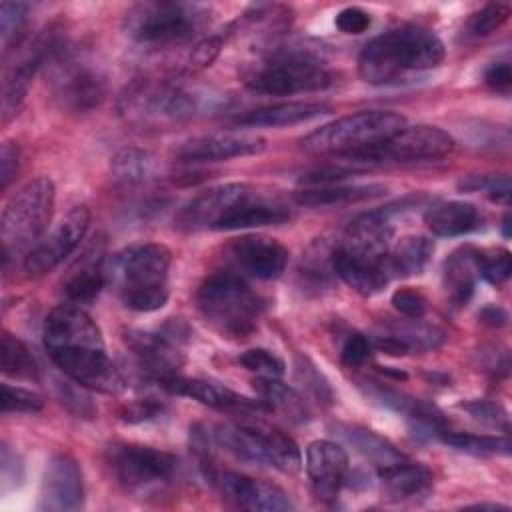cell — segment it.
I'll return each instance as SVG.
<instances>
[{"label":"cell","mask_w":512,"mask_h":512,"mask_svg":"<svg viewBox=\"0 0 512 512\" xmlns=\"http://www.w3.org/2000/svg\"><path fill=\"white\" fill-rule=\"evenodd\" d=\"M44 346L68 380L102 394L124 392L126 380L108 356L98 324L82 306L68 302L50 310Z\"/></svg>","instance_id":"obj_1"},{"label":"cell","mask_w":512,"mask_h":512,"mask_svg":"<svg viewBox=\"0 0 512 512\" xmlns=\"http://www.w3.org/2000/svg\"><path fill=\"white\" fill-rule=\"evenodd\" d=\"M444 60L442 40L428 28L402 24L372 38L358 56L362 80L376 86L408 82Z\"/></svg>","instance_id":"obj_2"},{"label":"cell","mask_w":512,"mask_h":512,"mask_svg":"<svg viewBox=\"0 0 512 512\" xmlns=\"http://www.w3.org/2000/svg\"><path fill=\"white\" fill-rule=\"evenodd\" d=\"M392 236L394 226L388 208L354 218L344 230L340 244L332 250L334 276L362 296L380 292L390 280L386 260Z\"/></svg>","instance_id":"obj_3"},{"label":"cell","mask_w":512,"mask_h":512,"mask_svg":"<svg viewBox=\"0 0 512 512\" xmlns=\"http://www.w3.org/2000/svg\"><path fill=\"white\" fill-rule=\"evenodd\" d=\"M172 252L158 242H138L118 250L104 268L122 304L134 312L160 310L170 296Z\"/></svg>","instance_id":"obj_4"},{"label":"cell","mask_w":512,"mask_h":512,"mask_svg":"<svg viewBox=\"0 0 512 512\" xmlns=\"http://www.w3.org/2000/svg\"><path fill=\"white\" fill-rule=\"evenodd\" d=\"M330 82L332 74L322 56L316 50L298 44L270 48L244 72L246 88L266 96L316 92L330 86Z\"/></svg>","instance_id":"obj_5"},{"label":"cell","mask_w":512,"mask_h":512,"mask_svg":"<svg viewBox=\"0 0 512 512\" xmlns=\"http://www.w3.org/2000/svg\"><path fill=\"white\" fill-rule=\"evenodd\" d=\"M196 304L206 322L228 338L252 334L264 310L258 292L234 272L210 274L196 292Z\"/></svg>","instance_id":"obj_6"},{"label":"cell","mask_w":512,"mask_h":512,"mask_svg":"<svg viewBox=\"0 0 512 512\" xmlns=\"http://www.w3.org/2000/svg\"><path fill=\"white\" fill-rule=\"evenodd\" d=\"M56 188L46 176H38L20 186L6 202L0 216V240L2 260L24 256L42 240L52 212H54Z\"/></svg>","instance_id":"obj_7"},{"label":"cell","mask_w":512,"mask_h":512,"mask_svg":"<svg viewBox=\"0 0 512 512\" xmlns=\"http://www.w3.org/2000/svg\"><path fill=\"white\" fill-rule=\"evenodd\" d=\"M214 448L250 464L270 466L284 474H296L302 468L298 444L282 430L268 424H214L204 426Z\"/></svg>","instance_id":"obj_8"},{"label":"cell","mask_w":512,"mask_h":512,"mask_svg":"<svg viewBox=\"0 0 512 512\" xmlns=\"http://www.w3.org/2000/svg\"><path fill=\"white\" fill-rule=\"evenodd\" d=\"M206 92L166 80H136L118 100L120 114L138 126H166L194 118L206 108Z\"/></svg>","instance_id":"obj_9"},{"label":"cell","mask_w":512,"mask_h":512,"mask_svg":"<svg viewBox=\"0 0 512 512\" xmlns=\"http://www.w3.org/2000/svg\"><path fill=\"white\" fill-rule=\"evenodd\" d=\"M212 10L198 2H140L124 16V32L140 44H180L210 26Z\"/></svg>","instance_id":"obj_10"},{"label":"cell","mask_w":512,"mask_h":512,"mask_svg":"<svg viewBox=\"0 0 512 512\" xmlns=\"http://www.w3.org/2000/svg\"><path fill=\"white\" fill-rule=\"evenodd\" d=\"M406 126V118L390 110H360L328 122L300 140L310 154L346 156L388 140Z\"/></svg>","instance_id":"obj_11"},{"label":"cell","mask_w":512,"mask_h":512,"mask_svg":"<svg viewBox=\"0 0 512 512\" xmlns=\"http://www.w3.org/2000/svg\"><path fill=\"white\" fill-rule=\"evenodd\" d=\"M108 462L118 484L140 500L166 496L174 488L180 470L174 454L142 444L112 446Z\"/></svg>","instance_id":"obj_12"},{"label":"cell","mask_w":512,"mask_h":512,"mask_svg":"<svg viewBox=\"0 0 512 512\" xmlns=\"http://www.w3.org/2000/svg\"><path fill=\"white\" fill-rule=\"evenodd\" d=\"M456 148V142L452 134L438 126L428 124H416V126H404L396 134H392L388 140L346 154L338 156L344 162H350L352 166L360 164H412V162H436L446 156H450Z\"/></svg>","instance_id":"obj_13"},{"label":"cell","mask_w":512,"mask_h":512,"mask_svg":"<svg viewBox=\"0 0 512 512\" xmlns=\"http://www.w3.org/2000/svg\"><path fill=\"white\" fill-rule=\"evenodd\" d=\"M46 68L52 98L62 110L84 114L104 102L106 78L102 70L70 44Z\"/></svg>","instance_id":"obj_14"},{"label":"cell","mask_w":512,"mask_h":512,"mask_svg":"<svg viewBox=\"0 0 512 512\" xmlns=\"http://www.w3.org/2000/svg\"><path fill=\"white\" fill-rule=\"evenodd\" d=\"M200 466L220 496L236 508L250 512H286L294 508L288 494L272 482L250 478L234 470H222L212 458L200 460Z\"/></svg>","instance_id":"obj_15"},{"label":"cell","mask_w":512,"mask_h":512,"mask_svg":"<svg viewBox=\"0 0 512 512\" xmlns=\"http://www.w3.org/2000/svg\"><path fill=\"white\" fill-rule=\"evenodd\" d=\"M254 188L256 186L246 182H228L212 186L194 196L178 210L174 226L182 232L216 230L218 224L254 192Z\"/></svg>","instance_id":"obj_16"},{"label":"cell","mask_w":512,"mask_h":512,"mask_svg":"<svg viewBox=\"0 0 512 512\" xmlns=\"http://www.w3.org/2000/svg\"><path fill=\"white\" fill-rule=\"evenodd\" d=\"M90 226V210L86 206H74L42 240L26 254L24 270L30 276H42L52 272L62 260H66L84 238Z\"/></svg>","instance_id":"obj_17"},{"label":"cell","mask_w":512,"mask_h":512,"mask_svg":"<svg viewBox=\"0 0 512 512\" xmlns=\"http://www.w3.org/2000/svg\"><path fill=\"white\" fill-rule=\"evenodd\" d=\"M126 346L136 362V368L156 380L160 386L178 376L184 362L178 348V332H150V330H130L124 336Z\"/></svg>","instance_id":"obj_18"},{"label":"cell","mask_w":512,"mask_h":512,"mask_svg":"<svg viewBox=\"0 0 512 512\" xmlns=\"http://www.w3.org/2000/svg\"><path fill=\"white\" fill-rule=\"evenodd\" d=\"M84 504V478L78 462L68 454L48 460L40 484V508L48 512H70Z\"/></svg>","instance_id":"obj_19"},{"label":"cell","mask_w":512,"mask_h":512,"mask_svg":"<svg viewBox=\"0 0 512 512\" xmlns=\"http://www.w3.org/2000/svg\"><path fill=\"white\" fill-rule=\"evenodd\" d=\"M264 148L266 140L262 136L246 132H218L184 142L178 148L176 158L184 164H204L240 156H254L264 152Z\"/></svg>","instance_id":"obj_20"},{"label":"cell","mask_w":512,"mask_h":512,"mask_svg":"<svg viewBox=\"0 0 512 512\" xmlns=\"http://www.w3.org/2000/svg\"><path fill=\"white\" fill-rule=\"evenodd\" d=\"M306 472L314 494L320 500L330 502L348 480V454L338 442L314 440L306 448Z\"/></svg>","instance_id":"obj_21"},{"label":"cell","mask_w":512,"mask_h":512,"mask_svg":"<svg viewBox=\"0 0 512 512\" xmlns=\"http://www.w3.org/2000/svg\"><path fill=\"white\" fill-rule=\"evenodd\" d=\"M230 254L240 270L258 280L278 278L288 264L286 246L262 234H246L234 238L230 242Z\"/></svg>","instance_id":"obj_22"},{"label":"cell","mask_w":512,"mask_h":512,"mask_svg":"<svg viewBox=\"0 0 512 512\" xmlns=\"http://www.w3.org/2000/svg\"><path fill=\"white\" fill-rule=\"evenodd\" d=\"M164 390L178 394V396H188L192 400H198L204 406L216 408V410H226V412H256V410H266L260 400H250L224 384L206 380V378H184V376H174L162 384Z\"/></svg>","instance_id":"obj_23"},{"label":"cell","mask_w":512,"mask_h":512,"mask_svg":"<svg viewBox=\"0 0 512 512\" xmlns=\"http://www.w3.org/2000/svg\"><path fill=\"white\" fill-rule=\"evenodd\" d=\"M378 482L388 500L408 502L428 496L434 486V476L426 466L402 460L378 468Z\"/></svg>","instance_id":"obj_24"},{"label":"cell","mask_w":512,"mask_h":512,"mask_svg":"<svg viewBox=\"0 0 512 512\" xmlns=\"http://www.w3.org/2000/svg\"><path fill=\"white\" fill-rule=\"evenodd\" d=\"M292 218V210L282 200L258 192H254L242 200L220 224L216 230H242V228H258L270 224H282Z\"/></svg>","instance_id":"obj_25"},{"label":"cell","mask_w":512,"mask_h":512,"mask_svg":"<svg viewBox=\"0 0 512 512\" xmlns=\"http://www.w3.org/2000/svg\"><path fill=\"white\" fill-rule=\"evenodd\" d=\"M330 106L324 102H282L264 106L258 110H250L238 118H234L236 126L246 128H282L296 126L316 118L330 114Z\"/></svg>","instance_id":"obj_26"},{"label":"cell","mask_w":512,"mask_h":512,"mask_svg":"<svg viewBox=\"0 0 512 512\" xmlns=\"http://www.w3.org/2000/svg\"><path fill=\"white\" fill-rule=\"evenodd\" d=\"M424 222L432 234L452 238L478 230L484 222V214L470 202L450 200L430 206L424 214Z\"/></svg>","instance_id":"obj_27"},{"label":"cell","mask_w":512,"mask_h":512,"mask_svg":"<svg viewBox=\"0 0 512 512\" xmlns=\"http://www.w3.org/2000/svg\"><path fill=\"white\" fill-rule=\"evenodd\" d=\"M478 256L480 250L472 246H462L454 250L444 262L442 284L454 306H464L474 294L476 278L480 276Z\"/></svg>","instance_id":"obj_28"},{"label":"cell","mask_w":512,"mask_h":512,"mask_svg":"<svg viewBox=\"0 0 512 512\" xmlns=\"http://www.w3.org/2000/svg\"><path fill=\"white\" fill-rule=\"evenodd\" d=\"M254 388L266 410L282 414L292 424H306L310 420L308 404L292 386L280 382L278 378L258 376L254 380Z\"/></svg>","instance_id":"obj_29"},{"label":"cell","mask_w":512,"mask_h":512,"mask_svg":"<svg viewBox=\"0 0 512 512\" xmlns=\"http://www.w3.org/2000/svg\"><path fill=\"white\" fill-rule=\"evenodd\" d=\"M386 192V186L382 184H324L314 188H302L294 194L296 204L310 206V208H322V206H342V204H354L378 198Z\"/></svg>","instance_id":"obj_30"},{"label":"cell","mask_w":512,"mask_h":512,"mask_svg":"<svg viewBox=\"0 0 512 512\" xmlns=\"http://www.w3.org/2000/svg\"><path fill=\"white\" fill-rule=\"evenodd\" d=\"M434 254V242L428 236H420V234H410L404 236L396 242L394 248H390L388 252V272L390 278H408V276H416L420 274L426 264L430 262Z\"/></svg>","instance_id":"obj_31"},{"label":"cell","mask_w":512,"mask_h":512,"mask_svg":"<svg viewBox=\"0 0 512 512\" xmlns=\"http://www.w3.org/2000/svg\"><path fill=\"white\" fill-rule=\"evenodd\" d=\"M158 170V162L152 152L138 148V146H124L114 152L110 158V172L114 180L136 186V184H146L148 180L154 178Z\"/></svg>","instance_id":"obj_32"},{"label":"cell","mask_w":512,"mask_h":512,"mask_svg":"<svg viewBox=\"0 0 512 512\" xmlns=\"http://www.w3.org/2000/svg\"><path fill=\"white\" fill-rule=\"evenodd\" d=\"M340 436L350 442L362 456H366L378 468L406 460V456L384 436L362 426H342Z\"/></svg>","instance_id":"obj_33"},{"label":"cell","mask_w":512,"mask_h":512,"mask_svg":"<svg viewBox=\"0 0 512 512\" xmlns=\"http://www.w3.org/2000/svg\"><path fill=\"white\" fill-rule=\"evenodd\" d=\"M0 368L6 376L20 378V380H36L38 378V364L28 350V346L12 336L10 332L2 334L0 342Z\"/></svg>","instance_id":"obj_34"},{"label":"cell","mask_w":512,"mask_h":512,"mask_svg":"<svg viewBox=\"0 0 512 512\" xmlns=\"http://www.w3.org/2000/svg\"><path fill=\"white\" fill-rule=\"evenodd\" d=\"M436 436L456 448L462 450L466 454H474V456H492V454H510V440L508 438H500V436H476V434H466V432H454V430H446L440 428L436 432Z\"/></svg>","instance_id":"obj_35"},{"label":"cell","mask_w":512,"mask_h":512,"mask_svg":"<svg viewBox=\"0 0 512 512\" xmlns=\"http://www.w3.org/2000/svg\"><path fill=\"white\" fill-rule=\"evenodd\" d=\"M28 22V6L24 2H2L0 6V44L4 56L20 48Z\"/></svg>","instance_id":"obj_36"},{"label":"cell","mask_w":512,"mask_h":512,"mask_svg":"<svg viewBox=\"0 0 512 512\" xmlns=\"http://www.w3.org/2000/svg\"><path fill=\"white\" fill-rule=\"evenodd\" d=\"M104 282H106L104 268L90 264V266H82L68 278V282L64 284V292L72 304L82 306L92 302L100 294V290L104 288Z\"/></svg>","instance_id":"obj_37"},{"label":"cell","mask_w":512,"mask_h":512,"mask_svg":"<svg viewBox=\"0 0 512 512\" xmlns=\"http://www.w3.org/2000/svg\"><path fill=\"white\" fill-rule=\"evenodd\" d=\"M332 274V250H328L324 240L312 242L308 250L302 254L300 276L314 288H322L330 284Z\"/></svg>","instance_id":"obj_38"},{"label":"cell","mask_w":512,"mask_h":512,"mask_svg":"<svg viewBox=\"0 0 512 512\" xmlns=\"http://www.w3.org/2000/svg\"><path fill=\"white\" fill-rule=\"evenodd\" d=\"M394 336L406 342L408 348L430 350L442 344L444 332L432 324H424L422 318H408L406 322L394 324Z\"/></svg>","instance_id":"obj_39"},{"label":"cell","mask_w":512,"mask_h":512,"mask_svg":"<svg viewBox=\"0 0 512 512\" xmlns=\"http://www.w3.org/2000/svg\"><path fill=\"white\" fill-rule=\"evenodd\" d=\"M510 18V6L506 2H492L478 10L466 24V32L474 38H484L496 32Z\"/></svg>","instance_id":"obj_40"},{"label":"cell","mask_w":512,"mask_h":512,"mask_svg":"<svg viewBox=\"0 0 512 512\" xmlns=\"http://www.w3.org/2000/svg\"><path fill=\"white\" fill-rule=\"evenodd\" d=\"M0 404L2 412H18V414H34L44 408V400L40 394L26 390L22 386H12V384H2L0 386Z\"/></svg>","instance_id":"obj_41"},{"label":"cell","mask_w":512,"mask_h":512,"mask_svg":"<svg viewBox=\"0 0 512 512\" xmlns=\"http://www.w3.org/2000/svg\"><path fill=\"white\" fill-rule=\"evenodd\" d=\"M462 192H488L498 202H508L510 198V178L506 174H476L466 176L458 182Z\"/></svg>","instance_id":"obj_42"},{"label":"cell","mask_w":512,"mask_h":512,"mask_svg":"<svg viewBox=\"0 0 512 512\" xmlns=\"http://www.w3.org/2000/svg\"><path fill=\"white\" fill-rule=\"evenodd\" d=\"M238 362L250 370V372H256L258 376H270V378H278L284 374L286 370V364L284 360L274 354L272 350H266V348H250L246 352L240 354Z\"/></svg>","instance_id":"obj_43"},{"label":"cell","mask_w":512,"mask_h":512,"mask_svg":"<svg viewBox=\"0 0 512 512\" xmlns=\"http://www.w3.org/2000/svg\"><path fill=\"white\" fill-rule=\"evenodd\" d=\"M512 262L510 252L506 248H496L492 252H480L478 256V272L484 280L494 286L504 284L510 278Z\"/></svg>","instance_id":"obj_44"},{"label":"cell","mask_w":512,"mask_h":512,"mask_svg":"<svg viewBox=\"0 0 512 512\" xmlns=\"http://www.w3.org/2000/svg\"><path fill=\"white\" fill-rule=\"evenodd\" d=\"M460 408L484 426L504 430V432H508V428H510L508 412L492 400H468V402H462Z\"/></svg>","instance_id":"obj_45"},{"label":"cell","mask_w":512,"mask_h":512,"mask_svg":"<svg viewBox=\"0 0 512 512\" xmlns=\"http://www.w3.org/2000/svg\"><path fill=\"white\" fill-rule=\"evenodd\" d=\"M58 384V398L60 402L76 416H84V418H92L96 414L94 404L90 402V398L84 394V386L76 384L74 380L70 382H56Z\"/></svg>","instance_id":"obj_46"},{"label":"cell","mask_w":512,"mask_h":512,"mask_svg":"<svg viewBox=\"0 0 512 512\" xmlns=\"http://www.w3.org/2000/svg\"><path fill=\"white\" fill-rule=\"evenodd\" d=\"M296 376H298V380L304 382V386H306L318 400L332 402V390H330L326 378L316 370V366H314L308 358L298 356V360H296Z\"/></svg>","instance_id":"obj_47"},{"label":"cell","mask_w":512,"mask_h":512,"mask_svg":"<svg viewBox=\"0 0 512 512\" xmlns=\"http://www.w3.org/2000/svg\"><path fill=\"white\" fill-rule=\"evenodd\" d=\"M226 36H228V32H224V34H212V36H206V38H202L196 46H194V50H192V54H190V68H194V70H202V68H208L216 58H218V54H220V50H222V46H224V42H226Z\"/></svg>","instance_id":"obj_48"},{"label":"cell","mask_w":512,"mask_h":512,"mask_svg":"<svg viewBox=\"0 0 512 512\" xmlns=\"http://www.w3.org/2000/svg\"><path fill=\"white\" fill-rule=\"evenodd\" d=\"M392 306L404 318H422L426 314V298L412 288H400L392 294Z\"/></svg>","instance_id":"obj_49"},{"label":"cell","mask_w":512,"mask_h":512,"mask_svg":"<svg viewBox=\"0 0 512 512\" xmlns=\"http://www.w3.org/2000/svg\"><path fill=\"white\" fill-rule=\"evenodd\" d=\"M370 354H372V342L364 334H358V332L348 334V338L342 344V352H340L342 362L350 368L362 366L370 358Z\"/></svg>","instance_id":"obj_50"},{"label":"cell","mask_w":512,"mask_h":512,"mask_svg":"<svg viewBox=\"0 0 512 512\" xmlns=\"http://www.w3.org/2000/svg\"><path fill=\"white\" fill-rule=\"evenodd\" d=\"M162 412H164V404L158 402L156 398H138L120 410V418L130 424H138V422L152 420Z\"/></svg>","instance_id":"obj_51"},{"label":"cell","mask_w":512,"mask_h":512,"mask_svg":"<svg viewBox=\"0 0 512 512\" xmlns=\"http://www.w3.org/2000/svg\"><path fill=\"white\" fill-rule=\"evenodd\" d=\"M370 22V14L358 6H346L334 18L336 28L344 34H362L370 28Z\"/></svg>","instance_id":"obj_52"},{"label":"cell","mask_w":512,"mask_h":512,"mask_svg":"<svg viewBox=\"0 0 512 512\" xmlns=\"http://www.w3.org/2000/svg\"><path fill=\"white\" fill-rule=\"evenodd\" d=\"M20 168V148L14 142H2L0 146V190H6L16 178Z\"/></svg>","instance_id":"obj_53"},{"label":"cell","mask_w":512,"mask_h":512,"mask_svg":"<svg viewBox=\"0 0 512 512\" xmlns=\"http://www.w3.org/2000/svg\"><path fill=\"white\" fill-rule=\"evenodd\" d=\"M484 82L496 92H508L512 86V68L510 60H498L490 64L484 72Z\"/></svg>","instance_id":"obj_54"},{"label":"cell","mask_w":512,"mask_h":512,"mask_svg":"<svg viewBox=\"0 0 512 512\" xmlns=\"http://www.w3.org/2000/svg\"><path fill=\"white\" fill-rule=\"evenodd\" d=\"M374 346L384 352V354H390V356H404L410 348L406 346V342H402L398 336L390 334V336H378L374 340Z\"/></svg>","instance_id":"obj_55"},{"label":"cell","mask_w":512,"mask_h":512,"mask_svg":"<svg viewBox=\"0 0 512 512\" xmlns=\"http://www.w3.org/2000/svg\"><path fill=\"white\" fill-rule=\"evenodd\" d=\"M480 320L484 322V324H488V326H504L506 324V320H508V316H506V312L500 308V306H494V304H490V306H486L482 312H480Z\"/></svg>","instance_id":"obj_56"},{"label":"cell","mask_w":512,"mask_h":512,"mask_svg":"<svg viewBox=\"0 0 512 512\" xmlns=\"http://www.w3.org/2000/svg\"><path fill=\"white\" fill-rule=\"evenodd\" d=\"M502 234H504V238L510 236V214L508 212H506V216L502 220Z\"/></svg>","instance_id":"obj_57"}]
</instances>
